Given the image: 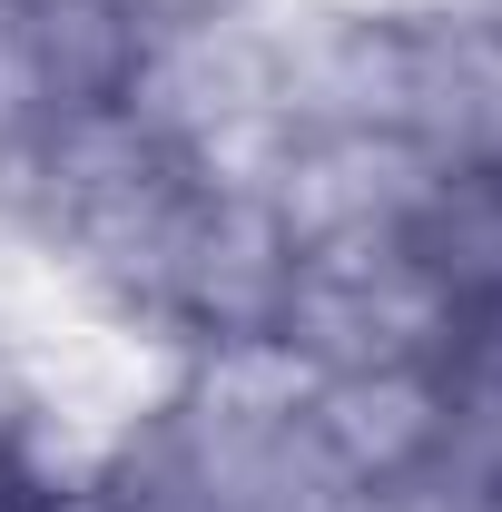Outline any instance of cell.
<instances>
[{
  "mask_svg": "<svg viewBox=\"0 0 502 512\" xmlns=\"http://www.w3.org/2000/svg\"><path fill=\"white\" fill-rule=\"evenodd\" d=\"M394 247L424 266V286L453 306V325L473 316V306H502V158L434 168L414 188V207H404Z\"/></svg>",
  "mask_w": 502,
  "mask_h": 512,
  "instance_id": "2",
  "label": "cell"
},
{
  "mask_svg": "<svg viewBox=\"0 0 502 512\" xmlns=\"http://www.w3.org/2000/svg\"><path fill=\"white\" fill-rule=\"evenodd\" d=\"M473 512H502V503H473Z\"/></svg>",
  "mask_w": 502,
  "mask_h": 512,
  "instance_id": "5",
  "label": "cell"
},
{
  "mask_svg": "<svg viewBox=\"0 0 502 512\" xmlns=\"http://www.w3.org/2000/svg\"><path fill=\"white\" fill-rule=\"evenodd\" d=\"M40 512H99V503H89V493L69 483V493H50V503H40Z\"/></svg>",
  "mask_w": 502,
  "mask_h": 512,
  "instance_id": "4",
  "label": "cell"
},
{
  "mask_svg": "<svg viewBox=\"0 0 502 512\" xmlns=\"http://www.w3.org/2000/svg\"><path fill=\"white\" fill-rule=\"evenodd\" d=\"M148 20V40H207V30H237L256 0H128Z\"/></svg>",
  "mask_w": 502,
  "mask_h": 512,
  "instance_id": "3",
  "label": "cell"
},
{
  "mask_svg": "<svg viewBox=\"0 0 502 512\" xmlns=\"http://www.w3.org/2000/svg\"><path fill=\"white\" fill-rule=\"evenodd\" d=\"M99 512H355L286 365H138L79 453Z\"/></svg>",
  "mask_w": 502,
  "mask_h": 512,
  "instance_id": "1",
  "label": "cell"
}]
</instances>
